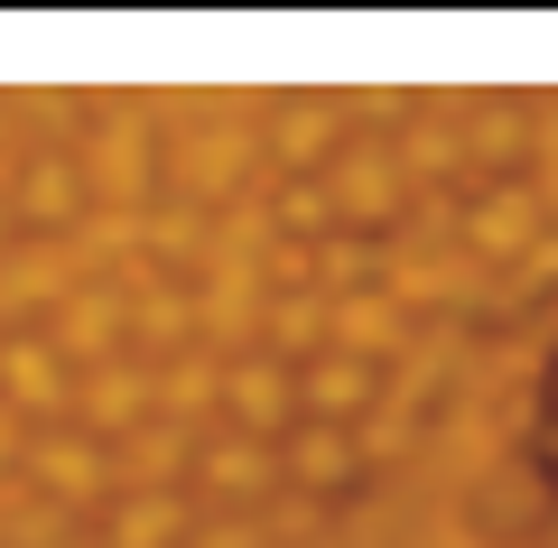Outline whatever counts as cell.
Listing matches in <instances>:
<instances>
[{
    "label": "cell",
    "mask_w": 558,
    "mask_h": 548,
    "mask_svg": "<svg viewBox=\"0 0 558 548\" xmlns=\"http://www.w3.org/2000/svg\"><path fill=\"white\" fill-rule=\"evenodd\" d=\"M20 484L38 492V502L75 511V502H112V447H94V437H65V428H28L20 447Z\"/></svg>",
    "instance_id": "1"
},
{
    "label": "cell",
    "mask_w": 558,
    "mask_h": 548,
    "mask_svg": "<svg viewBox=\"0 0 558 548\" xmlns=\"http://www.w3.org/2000/svg\"><path fill=\"white\" fill-rule=\"evenodd\" d=\"M65 418H84L94 437L149 428V418H159V373H149V363H94V373L75 381V410Z\"/></svg>",
    "instance_id": "6"
},
{
    "label": "cell",
    "mask_w": 558,
    "mask_h": 548,
    "mask_svg": "<svg viewBox=\"0 0 558 548\" xmlns=\"http://www.w3.org/2000/svg\"><path fill=\"white\" fill-rule=\"evenodd\" d=\"M270 334H279V344H326V307H307V297L289 307V297H279V307H270Z\"/></svg>",
    "instance_id": "18"
},
{
    "label": "cell",
    "mask_w": 558,
    "mask_h": 548,
    "mask_svg": "<svg viewBox=\"0 0 558 548\" xmlns=\"http://www.w3.org/2000/svg\"><path fill=\"white\" fill-rule=\"evenodd\" d=\"M317 279H326L336 297L381 289V252H373V242H354V233H326V242H317Z\"/></svg>",
    "instance_id": "16"
},
{
    "label": "cell",
    "mask_w": 558,
    "mask_h": 548,
    "mask_svg": "<svg viewBox=\"0 0 558 548\" xmlns=\"http://www.w3.org/2000/svg\"><path fill=\"white\" fill-rule=\"evenodd\" d=\"M242 168H252V139H242V131H196V139L178 149V186H186L196 205H215Z\"/></svg>",
    "instance_id": "15"
},
{
    "label": "cell",
    "mask_w": 558,
    "mask_h": 548,
    "mask_svg": "<svg viewBox=\"0 0 558 548\" xmlns=\"http://www.w3.org/2000/svg\"><path fill=\"white\" fill-rule=\"evenodd\" d=\"M84 205H94V186H84L75 158H28L20 168V215L28 223H75Z\"/></svg>",
    "instance_id": "14"
},
{
    "label": "cell",
    "mask_w": 558,
    "mask_h": 548,
    "mask_svg": "<svg viewBox=\"0 0 558 548\" xmlns=\"http://www.w3.org/2000/svg\"><path fill=\"white\" fill-rule=\"evenodd\" d=\"M84 186H94L102 205H140V186H149V139H131L121 121H102L94 158H84Z\"/></svg>",
    "instance_id": "13"
},
{
    "label": "cell",
    "mask_w": 558,
    "mask_h": 548,
    "mask_svg": "<svg viewBox=\"0 0 558 548\" xmlns=\"http://www.w3.org/2000/svg\"><path fill=\"white\" fill-rule=\"evenodd\" d=\"M47 344L65 353V363H121V344H131V307H121V289H65L57 316H47Z\"/></svg>",
    "instance_id": "7"
},
{
    "label": "cell",
    "mask_w": 558,
    "mask_h": 548,
    "mask_svg": "<svg viewBox=\"0 0 558 548\" xmlns=\"http://www.w3.org/2000/svg\"><path fill=\"white\" fill-rule=\"evenodd\" d=\"M196 539V502L186 492H112L94 548H186Z\"/></svg>",
    "instance_id": "8"
},
{
    "label": "cell",
    "mask_w": 558,
    "mask_h": 548,
    "mask_svg": "<svg viewBox=\"0 0 558 548\" xmlns=\"http://www.w3.org/2000/svg\"><path fill=\"white\" fill-rule=\"evenodd\" d=\"M531 242H539V196L531 186H484V196L457 205V252L484 260V270L494 260H521Z\"/></svg>",
    "instance_id": "5"
},
{
    "label": "cell",
    "mask_w": 558,
    "mask_h": 548,
    "mask_svg": "<svg viewBox=\"0 0 558 548\" xmlns=\"http://www.w3.org/2000/svg\"><path fill=\"white\" fill-rule=\"evenodd\" d=\"M279 474H289L299 492H336V484H354V474H363V455H354V428L299 418V428L279 437Z\"/></svg>",
    "instance_id": "11"
},
{
    "label": "cell",
    "mask_w": 558,
    "mask_h": 548,
    "mask_svg": "<svg viewBox=\"0 0 558 548\" xmlns=\"http://www.w3.org/2000/svg\"><path fill=\"white\" fill-rule=\"evenodd\" d=\"M215 410L233 418V437H260V447H279V437L299 428V373H289V353H252V363H233Z\"/></svg>",
    "instance_id": "3"
},
{
    "label": "cell",
    "mask_w": 558,
    "mask_h": 548,
    "mask_svg": "<svg viewBox=\"0 0 558 548\" xmlns=\"http://www.w3.org/2000/svg\"><path fill=\"white\" fill-rule=\"evenodd\" d=\"M0 242H10V215H0Z\"/></svg>",
    "instance_id": "22"
},
{
    "label": "cell",
    "mask_w": 558,
    "mask_h": 548,
    "mask_svg": "<svg viewBox=\"0 0 558 548\" xmlns=\"http://www.w3.org/2000/svg\"><path fill=\"white\" fill-rule=\"evenodd\" d=\"M270 149H279V158H317V149H326V121H317V112H289V121L270 131Z\"/></svg>",
    "instance_id": "19"
},
{
    "label": "cell",
    "mask_w": 558,
    "mask_h": 548,
    "mask_svg": "<svg viewBox=\"0 0 558 548\" xmlns=\"http://www.w3.org/2000/svg\"><path fill=\"white\" fill-rule=\"evenodd\" d=\"M381 400L373 363H344V353H317L299 373V418H326V428H363V410Z\"/></svg>",
    "instance_id": "12"
},
{
    "label": "cell",
    "mask_w": 558,
    "mask_h": 548,
    "mask_svg": "<svg viewBox=\"0 0 558 548\" xmlns=\"http://www.w3.org/2000/svg\"><path fill=\"white\" fill-rule=\"evenodd\" d=\"M270 223L289 242H326V233H336V205H326L317 176H299V186H279V196H270Z\"/></svg>",
    "instance_id": "17"
},
{
    "label": "cell",
    "mask_w": 558,
    "mask_h": 548,
    "mask_svg": "<svg viewBox=\"0 0 558 548\" xmlns=\"http://www.w3.org/2000/svg\"><path fill=\"white\" fill-rule=\"evenodd\" d=\"M186 474H196L205 492H223V502H252V492L279 484V447H260V437H196V455H186Z\"/></svg>",
    "instance_id": "10"
},
{
    "label": "cell",
    "mask_w": 558,
    "mask_h": 548,
    "mask_svg": "<svg viewBox=\"0 0 558 548\" xmlns=\"http://www.w3.org/2000/svg\"><path fill=\"white\" fill-rule=\"evenodd\" d=\"M317 186H326V205H336V223H363V233H381V223L410 215V176H400L391 149H336Z\"/></svg>",
    "instance_id": "2"
},
{
    "label": "cell",
    "mask_w": 558,
    "mask_h": 548,
    "mask_svg": "<svg viewBox=\"0 0 558 548\" xmlns=\"http://www.w3.org/2000/svg\"><path fill=\"white\" fill-rule=\"evenodd\" d=\"M20 447H28V428L10 410H0V484H10V474H20Z\"/></svg>",
    "instance_id": "21"
},
{
    "label": "cell",
    "mask_w": 558,
    "mask_h": 548,
    "mask_svg": "<svg viewBox=\"0 0 558 548\" xmlns=\"http://www.w3.org/2000/svg\"><path fill=\"white\" fill-rule=\"evenodd\" d=\"M400 344H410V316H400L381 289L326 297V353H344V363H381V353H400Z\"/></svg>",
    "instance_id": "9"
},
{
    "label": "cell",
    "mask_w": 558,
    "mask_h": 548,
    "mask_svg": "<svg viewBox=\"0 0 558 548\" xmlns=\"http://www.w3.org/2000/svg\"><path fill=\"white\" fill-rule=\"evenodd\" d=\"M0 410L20 418V428L75 410V373H65V353L47 334H0Z\"/></svg>",
    "instance_id": "4"
},
{
    "label": "cell",
    "mask_w": 558,
    "mask_h": 548,
    "mask_svg": "<svg viewBox=\"0 0 558 548\" xmlns=\"http://www.w3.org/2000/svg\"><path fill=\"white\" fill-rule=\"evenodd\" d=\"M475 149L484 158H521V121H475Z\"/></svg>",
    "instance_id": "20"
}]
</instances>
